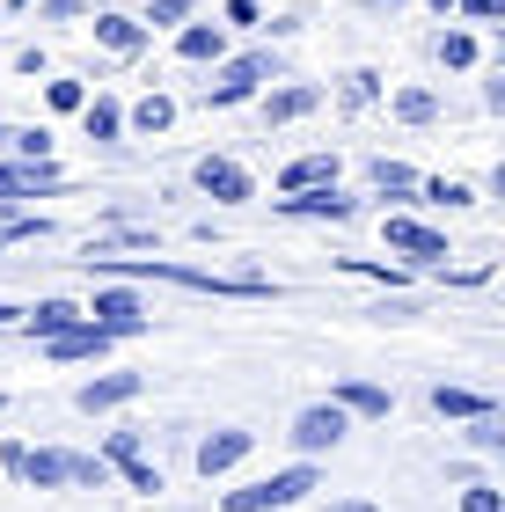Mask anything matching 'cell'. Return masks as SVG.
<instances>
[{"label":"cell","mask_w":505,"mask_h":512,"mask_svg":"<svg viewBox=\"0 0 505 512\" xmlns=\"http://www.w3.org/2000/svg\"><path fill=\"white\" fill-rule=\"evenodd\" d=\"M308 110H323V88H315V81L264 88V125H293V118H308Z\"/></svg>","instance_id":"obj_11"},{"label":"cell","mask_w":505,"mask_h":512,"mask_svg":"<svg viewBox=\"0 0 505 512\" xmlns=\"http://www.w3.org/2000/svg\"><path fill=\"white\" fill-rule=\"evenodd\" d=\"M279 213L286 220H352L359 198H344L337 183H330V191H293V198H279Z\"/></svg>","instance_id":"obj_9"},{"label":"cell","mask_w":505,"mask_h":512,"mask_svg":"<svg viewBox=\"0 0 505 512\" xmlns=\"http://www.w3.org/2000/svg\"><path fill=\"white\" fill-rule=\"evenodd\" d=\"M388 8H396V0H388Z\"/></svg>","instance_id":"obj_42"},{"label":"cell","mask_w":505,"mask_h":512,"mask_svg":"<svg viewBox=\"0 0 505 512\" xmlns=\"http://www.w3.org/2000/svg\"><path fill=\"white\" fill-rule=\"evenodd\" d=\"M0 410H8V395H0Z\"/></svg>","instance_id":"obj_41"},{"label":"cell","mask_w":505,"mask_h":512,"mask_svg":"<svg viewBox=\"0 0 505 512\" xmlns=\"http://www.w3.org/2000/svg\"><path fill=\"white\" fill-rule=\"evenodd\" d=\"M176 59L183 66H220L227 59V30L220 22H183L176 30Z\"/></svg>","instance_id":"obj_12"},{"label":"cell","mask_w":505,"mask_h":512,"mask_svg":"<svg viewBox=\"0 0 505 512\" xmlns=\"http://www.w3.org/2000/svg\"><path fill=\"white\" fill-rule=\"evenodd\" d=\"M440 66L469 74V66H476V37H469V30H447V37H440Z\"/></svg>","instance_id":"obj_27"},{"label":"cell","mask_w":505,"mask_h":512,"mask_svg":"<svg viewBox=\"0 0 505 512\" xmlns=\"http://www.w3.org/2000/svg\"><path fill=\"white\" fill-rule=\"evenodd\" d=\"M462 512H505V498L491 483H462Z\"/></svg>","instance_id":"obj_32"},{"label":"cell","mask_w":505,"mask_h":512,"mask_svg":"<svg viewBox=\"0 0 505 512\" xmlns=\"http://www.w3.org/2000/svg\"><path fill=\"white\" fill-rule=\"evenodd\" d=\"M191 183H198L213 205H249V198H257V176H249L242 161H227V154H205L198 169H191Z\"/></svg>","instance_id":"obj_7"},{"label":"cell","mask_w":505,"mask_h":512,"mask_svg":"<svg viewBox=\"0 0 505 512\" xmlns=\"http://www.w3.org/2000/svg\"><path fill=\"white\" fill-rule=\"evenodd\" d=\"M96 44H103L110 59H140L147 52V30L132 15H96Z\"/></svg>","instance_id":"obj_16"},{"label":"cell","mask_w":505,"mask_h":512,"mask_svg":"<svg viewBox=\"0 0 505 512\" xmlns=\"http://www.w3.org/2000/svg\"><path fill=\"white\" fill-rule=\"evenodd\" d=\"M418 191L432 205H476V191H469V183H454V176H432V183H418Z\"/></svg>","instance_id":"obj_29"},{"label":"cell","mask_w":505,"mask_h":512,"mask_svg":"<svg viewBox=\"0 0 505 512\" xmlns=\"http://www.w3.org/2000/svg\"><path fill=\"white\" fill-rule=\"evenodd\" d=\"M15 476L30 483V491H59V483H66V454L59 447H22V469Z\"/></svg>","instance_id":"obj_18"},{"label":"cell","mask_w":505,"mask_h":512,"mask_svg":"<svg viewBox=\"0 0 505 512\" xmlns=\"http://www.w3.org/2000/svg\"><path fill=\"white\" fill-rule=\"evenodd\" d=\"M8 8H30V0H8Z\"/></svg>","instance_id":"obj_40"},{"label":"cell","mask_w":505,"mask_h":512,"mask_svg":"<svg viewBox=\"0 0 505 512\" xmlns=\"http://www.w3.org/2000/svg\"><path fill=\"white\" fill-rule=\"evenodd\" d=\"M344 432H352V417H344L337 403H308V410H293V425H286V439H293V454H301V461L337 454Z\"/></svg>","instance_id":"obj_3"},{"label":"cell","mask_w":505,"mask_h":512,"mask_svg":"<svg viewBox=\"0 0 505 512\" xmlns=\"http://www.w3.org/2000/svg\"><path fill=\"white\" fill-rule=\"evenodd\" d=\"M425 8H432V15H447V8H454V0H425Z\"/></svg>","instance_id":"obj_39"},{"label":"cell","mask_w":505,"mask_h":512,"mask_svg":"<svg viewBox=\"0 0 505 512\" xmlns=\"http://www.w3.org/2000/svg\"><path fill=\"white\" fill-rule=\"evenodd\" d=\"M81 308L74 300H37V308H22V330H30L37 344H52V337H66V330H81Z\"/></svg>","instance_id":"obj_13"},{"label":"cell","mask_w":505,"mask_h":512,"mask_svg":"<svg viewBox=\"0 0 505 512\" xmlns=\"http://www.w3.org/2000/svg\"><path fill=\"white\" fill-rule=\"evenodd\" d=\"M227 22H235V30H257V0H227Z\"/></svg>","instance_id":"obj_36"},{"label":"cell","mask_w":505,"mask_h":512,"mask_svg":"<svg viewBox=\"0 0 505 512\" xmlns=\"http://www.w3.org/2000/svg\"><path fill=\"white\" fill-rule=\"evenodd\" d=\"M66 483H81V491H103V483H110V461H96V454H66Z\"/></svg>","instance_id":"obj_25"},{"label":"cell","mask_w":505,"mask_h":512,"mask_svg":"<svg viewBox=\"0 0 505 512\" xmlns=\"http://www.w3.org/2000/svg\"><path fill=\"white\" fill-rule=\"evenodd\" d=\"M462 439H469L476 454H498V447H505V417H498V410H491V417H469V432H462Z\"/></svg>","instance_id":"obj_26"},{"label":"cell","mask_w":505,"mask_h":512,"mask_svg":"<svg viewBox=\"0 0 505 512\" xmlns=\"http://www.w3.org/2000/svg\"><path fill=\"white\" fill-rule=\"evenodd\" d=\"M140 388H147L140 374H103V381H88V388L74 395V410H81V417H103V410H125V403H132V395H140Z\"/></svg>","instance_id":"obj_10"},{"label":"cell","mask_w":505,"mask_h":512,"mask_svg":"<svg viewBox=\"0 0 505 512\" xmlns=\"http://www.w3.org/2000/svg\"><path fill=\"white\" fill-rule=\"evenodd\" d=\"M103 352H110V337L96 330V322H81V330H66V337L44 344V359H59V366H74V359H103Z\"/></svg>","instance_id":"obj_17"},{"label":"cell","mask_w":505,"mask_h":512,"mask_svg":"<svg viewBox=\"0 0 505 512\" xmlns=\"http://www.w3.org/2000/svg\"><path fill=\"white\" fill-rule=\"evenodd\" d=\"M454 8H462L469 22H498V15H505V0H454Z\"/></svg>","instance_id":"obj_35"},{"label":"cell","mask_w":505,"mask_h":512,"mask_svg":"<svg viewBox=\"0 0 505 512\" xmlns=\"http://www.w3.org/2000/svg\"><path fill=\"white\" fill-rule=\"evenodd\" d=\"M396 118L403 125H432L440 118V96H432V88H396Z\"/></svg>","instance_id":"obj_24"},{"label":"cell","mask_w":505,"mask_h":512,"mask_svg":"<svg viewBox=\"0 0 505 512\" xmlns=\"http://www.w3.org/2000/svg\"><path fill=\"white\" fill-rule=\"evenodd\" d=\"M418 183H425V176L410 169V161H388V154L374 161V191H381V198H410V191H418Z\"/></svg>","instance_id":"obj_22"},{"label":"cell","mask_w":505,"mask_h":512,"mask_svg":"<svg viewBox=\"0 0 505 512\" xmlns=\"http://www.w3.org/2000/svg\"><path fill=\"white\" fill-rule=\"evenodd\" d=\"M330 403H337L344 417H388V410H396V395H388L381 381H337Z\"/></svg>","instance_id":"obj_14"},{"label":"cell","mask_w":505,"mask_h":512,"mask_svg":"<svg viewBox=\"0 0 505 512\" xmlns=\"http://www.w3.org/2000/svg\"><path fill=\"white\" fill-rule=\"evenodd\" d=\"M125 483H132V491H162V469H154V461L140 454V461H125V469H118Z\"/></svg>","instance_id":"obj_31"},{"label":"cell","mask_w":505,"mask_h":512,"mask_svg":"<svg viewBox=\"0 0 505 512\" xmlns=\"http://www.w3.org/2000/svg\"><path fill=\"white\" fill-rule=\"evenodd\" d=\"M0 147H8L15 161H52V132H30V125H8V132H0Z\"/></svg>","instance_id":"obj_23"},{"label":"cell","mask_w":505,"mask_h":512,"mask_svg":"<svg viewBox=\"0 0 505 512\" xmlns=\"http://www.w3.org/2000/svg\"><path fill=\"white\" fill-rule=\"evenodd\" d=\"M264 81H279V59H271V52L220 59V81L205 88V103H213V110H235V103H249V96H264Z\"/></svg>","instance_id":"obj_2"},{"label":"cell","mask_w":505,"mask_h":512,"mask_svg":"<svg viewBox=\"0 0 505 512\" xmlns=\"http://www.w3.org/2000/svg\"><path fill=\"white\" fill-rule=\"evenodd\" d=\"M183 22H191V0H154V15L140 22V30L154 37V30H183Z\"/></svg>","instance_id":"obj_28"},{"label":"cell","mask_w":505,"mask_h":512,"mask_svg":"<svg viewBox=\"0 0 505 512\" xmlns=\"http://www.w3.org/2000/svg\"><path fill=\"white\" fill-rule=\"evenodd\" d=\"M8 322H22V308H8V300H0V330H8Z\"/></svg>","instance_id":"obj_38"},{"label":"cell","mask_w":505,"mask_h":512,"mask_svg":"<svg viewBox=\"0 0 505 512\" xmlns=\"http://www.w3.org/2000/svg\"><path fill=\"white\" fill-rule=\"evenodd\" d=\"M44 103H52V110H81L88 88H81V81H52V88H44Z\"/></svg>","instance_id":"obj_33"},{"label":"cell","mask_w":505,"mask_h":512,"mask_svg":"<svg viewBox=\"0 0 505 512\" xmlns=\"http://www.w3.org/2000/svg\"><path fill=\"white\" fill-rule=\"evenodd\" d=\"M125 125L154 139V132H169V125H176V103L162 96V88H154V96H140V103H132V110H125Z\"/></svg>","instance_id":"obj_21"},{"label":"cell","mask_w":505,"mask_h":512,"mask_svg":"<svg viewBox=\"0 0 505 512\" xmlns=\"http://www.w3.org/2000/svg\"><path fill=\"white\" fill-rule=\"evenodd\" d=\"M344 103H374V74H366V66H359V74H344Z\"/></svg>","instance_id":"obj_34"},{"label":"cell","mask_w":505,"mask_h":512,"mask_svg":"<svg viewBox=\"0 0 505 512\" xmlns=\"http://www.w3.org/2000/svg\"><path fill=\"white\" fill-rule=\"evenodd\" d=\"M337 183V154H301V161H286L279 169V191L293 198V191H330Z\"/></svg>","instance_id":"obj_15"},{"label":"cell","mask_w":505,"mask_h":512,"mask_svg":"<svg viewBox=\"0 0 505 512\" xmlns=\"http://www.w3.org/2000/svg\"><path fill=\"white\" fill-rule=\"evenodd\" d=\"M381 242L403 256V264H447V235L440 227H425V220H410V213H388L381 220Z\"/></svg>","instance_id":"obj_4"},{"label":"cell","mask_w":505,"mask_h":512,"mask_svg":"<svg viewBox=\"0 0 505 512\" xmlns=\"http://www.w3.org/2000/svg\"><path fill=\"white\" fill-rule=\"evenodd\" d=\"M81 132H88V139H125V103L88 96V103H81Z\"/></svg>","instance_id":"obj_20"},{"label":"cell","mask_w":505,"mask_h":512,"mask_svg":"<svg viewBox=\"0 0 505 512\" xmlns=\"http://www.w3.org/2000/svg\"><path fill=\"white\" fill-rule=\"evenodd\" d=\"M81 315L96 322V330H103L110 344H118V337H140V330H147V300L132 293V286H103V293H96V308H81Z\"/></svg>","instance_id":"obj_5"},{"label":"cell","mask_w":505,"mask_h":512,"mask_svg":"<svg viewBox=\"0 0 505 512\" xmlns=\"http://www.w3.org/2000/svg\"><path fill=\"white\" fill-rule=\"evenodd\" d=\"M66 191V176L52 169V161H0V205H15V198H52Z\"/></svg>","instance_id":"obj_8"},{"label":"cell","mask_w":505,"mask_h":512,"mask_svg":"<svg viewBox=\"0 0 505 512\" xmlns=\"http://www.w3.org/2000/svg\"><path fill=\"white\" fill-rule=\"evenodd\" d=\"M432 410H440V417H462V425H469V417H491L498 403H491V395H476V388H432Z\"/></svg>","instance_id":"obj_19"},{"label":"cell","mask_w":505,"mask_h":512,"mask_svg":"<svg viewBox=\"0 0 505 512\" xmlns=\"http://www.w3.org/2000/svg\"><path fill=\"white\" fill-rule=\"evenodd\" d=\"M103 461H110V469H125V461H140V432H110V439H103Z\"/></svg>","instance_id":"obj_30"},{"label":"cell","mask_w":505,"mask_h":512,"mask_svg":"<svg viewBox=\"0 0 505 512\" xmlns=\"http://www.w3.org/2000/svg\"><path fill=\"white\" fill-rule=\"evenodd\" d=\"M257 454V432H242V425H220V432H205L198 439V454H191V469L213 483V476H227V469H242V461Z\"/></svg>","instance_id":"obj_6"},{"label":"cell","mask_w":505,"mask_h":512,"mask_svg":"<svg viewBox=\"0 0 505 512\" xmlns=\"http://www.w3.org/2000/svg\"><path fill=\"white\" fill-rule=\"evenodd\" d=\"M308 491H315V461H301V469H279V476L249 483V491H227L220 505H227V512H286V505H301Z\"/></svg>","instance_id":"obj_1"},{"label":"cell","mask_w":505,"mask_h":512,"mask_svg":"<svg viewBox=\"0 0 505 512\" xmlns=\"http://www.w3.org/2000/svg\"><path fill=\"white\" fill-rule=\"evenodd\" d=\"M323 512H381V505H374V498H330Z\"/></svg>","instance_id":"obj_37"}]
</instances>
